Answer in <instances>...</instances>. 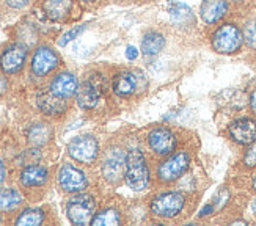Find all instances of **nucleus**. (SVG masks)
I'll list each match as a JSON object with an SVG mask.
<instances>
[{
	"instance_id": "9d476101",
	"label": "nucleus",
	"mask_w": 256,
	"mask_h": 226,
	"mask_svg": "<svg viewBox=\"0 0 256 226\" xmlns=\"http://www.w3.org/2000/svg\"><path fill=\"white\" fill-rule=\"evenodd\" d=\"M26 58H27V49L24 44H13L10 46L0 56V68L2 71L8 76L11 74H18L22 68L26 64Z\"/></svg>"
},
{
	"instance_id": "39448f33",
	"label": "nucleus",
	"mask_w": 256,
	"mask_h": 226,
	"mask_svg": "<svg viewBox=\"0 0 256 226\" xmlns=\"http://www.w3.org/2000/svg\"><path fill=\"white\" fill-rule=\"evenodd\" d=\"M96 210V201L90 195H77L70 200L66 206V214L72 224L90 223Z\"/></svg>"
},
{
	"instance_id": "6e6552de",
	"label": "nucleus",
	"mask_w": 256,
	"mask_h": 226,
	"mask_svg": "<svg viewBox=\"0 0 256 226\" xmlns=\"http://www.w3.org/2000/svg\"><path fill=\"white\" fill-rule=\"evenodd\" d=\"M58 55L55 54L50 48L41 46L35 50L32 58V72L36 77H44L52 72L58 66Z\"/></svg>"
},
{
	"instance_id": "412c9836",
	"label": "nucleus",
	"mask_w": 256,
	"mask_h": 226,
	"mask_svg": "<svg viewBox=\"0 0 256 226\" xmlns=\"http://www.w3.org/2000/svg\"><path fill=\"white\" fill-rule=\"evenodd\" d=\"M22 196L14 188H0V210H13L20 206Z\"/></svg>"
},
{
	"instance_id": "20e7f679",
	"label": "nucleus",
	"mask_w": 256,
	"mask_h": 226,
	"mask_svg": "<svg viewBox=\"0 0 256 226\" xmlns=\"http://www.w3.org/2000/svg\"><path fill=\"white\" fill-rule=\"evenodd\" d=\"M104 92V78L99 74H92L82 85L77 88V104L79 107L90 110L94 108Z\"/></svg>"
},
{
	"instance_id": "c756f323",
	"label": "nucleus",
	"mask_w": 256,
	"mask_h": 226,
	"mask_svg": "<svg viewBox=\"0 0 256 226\" xmlns=\"http://www.w3.org/2000/svg\"><path fill=\"white\" fill-rule=\"evenodd\" d=\"M126 56H128L129 60H136V58H137V49H136V48H128Z\"/></svg>"
},
{
	"instance_id": "473e14b6",
	"label": "nucleus",
	"mask_w": 256,
	"mask_h": 226,
	"mask_svg": "<svg viewBox=\"0 0 256 226\" xmlns=\"http://www.w3.org/2000/svg\"><path fill=\"white\" fill-rule=\"evenodd\" d=\"M5 180V168H4V164L0 162V184H2Z\"/></svg>"
},
{
	"instance_id": "a211bd4d",
	"label": "nucleus",
	"mask_w": 256,
	"mask_h": 226,
	"mask_svg": "<svg viewBox=\"0 0 256 226\" xmlns=\"http://www.w3.org/2000/svg\"><path fill=\"white\" fill-rule=\"evenodd\" d=\"M137 88V78L132 72H120L114 78V92L121 96L128 98L130 96Z\"/></svg>"
},
{
	"instance_id": "f03ea898",
	"label": "nucleus",
	"mask_w": 256,
	"mask_h": 226,
	"mask_svg": "<svg viewBox=\"0 0 256 226\" xmlns=\"http://www.w3.org/2000/svg\"><path fill=\"white\" fill-rule=\"evenodd\" d=\"M244 42V32L234 24L218 27L212 35V48L218 54H234Z\"/></svg>"
},
{
	"instance_id": "7ed1b4c3",
	"label": "nucleus",
	"mask_w": 256,
	"mask_h": 226,
	"mask_svg": "<svg viewBox=\"0 0 256 226\" xmlns=\"http://www.w3.org/2000/svg\"><path fill=\"white\" fill-rule=\"evenodd\" d=\"M186 204V196L180 192H166L151 201V214L160 218L176 217Z\"/></svg>"
},
{
	"instance_id": "6ab92c4d",
	"label": "nucleus",
	"mask_w": 256,
	"mask_h": 226,
	"mask_svg": "<svg viewBox=\"0 0 256 226\" xmlns=\"http://www.w3.org/2000/svg\"><path fill=\"white\" fill-rule=\"evenodd\" d=\"M72 2L71 0H46L44 2V11H46L48 18L54 20H62L68 16Z\"/></svg>"
},
{
	"instance_id": "f704fd0d",
	"label": "nucleus",
	"mask_w": 256,
	"mask_h": 226,
	"mask_svg": "<svg viewBox=\"0 0 256 226\" xmlns=\"http://www.w3.org/2000/svg\"><path fill=\"white\" fill-rule=\"evenodd\" d=\"M82 2H93V0H82Z\"/></svg>"
},
{
	"instance_id": "393cba45",
	"label": "nucleus",
	"mask_w": 256,
	"mask_h": 226,
	"mask_svg": "<svg viewBox=\"0 0 256 226\" xmlns=\"http://www.w3.org/2000/svg\"><path fill=\"white\" fill-rule=\"evenodd\" d=\"M170 14L172 18L178 22V24H186L188 19H192V11L188 10L186 5L180 4V2H174L170 8Z\"/></svg>"
},
{
	"instance_id": "cd10ccee",
	"label": "nucleus",
	"mask_w": 256,
	"mask_h": 226,
	"mask_svg": "<svg viewBox=\"0 0 256 226\" xmlns=\"http://www.w3.org/2000/svg\"><path fill=\"white\" fill-rule=\"evenodd\" d=\"M244 164L247 166H256V142L252 143V146L248 148L246 157H244Z\"/></svg>"
},
{
	"instance_id": "c85d7f7f",
	"label": "nucleus",
	"mask_w": 256,
	"mask_h": 226,
	"mask_svg": "<svg viewBox=\"0 0 256 226\" xmlns=\"http://www.w3.org/2000/svg\"><path fill=\"white\" fill-rule=\"evenodd\" d=\"M6 5L11 6V8H14V10H20V8H24L28 5V0H5Z\"/></svg>"
},
{
	"instance_id": "a878e982",
	"label": "nucleus",
	"mask_w": 256,
	"mask_h": 226,
	"mask_svg": "<svg viewBox=\"0 0 256 226\" xmlns=\"http://www.w3.org/2000/svg\"><path fill=\"white\" fill-rule=\"evenodd\" d=\"M244 41L250 49H256V19L250 20L244 28Z\"/></svg>"
},
{
	"instance_id": "4468645a",
	"label": "nucleus",
	"mask_w": 256,
	"mask_h": 226,
	"mask_svg": "<svg viewBox=\"0 0 256 226\" xmlns=\"http://www.w3.org/2000/svg\"><path fill=\"white\" fill-rule=\"evenodd\" d=\"M77 78L71 72H62L54 78L50 84V92L63 99H70L77 93Z\"/></svg>"
},
{
	"instance_id": "ddd939ff",
	"label": "nucleus",
	"mask_w": 256,
	"mask_h": 226,
	"mask_svg": "<svg viewBox=\"0 0 256 226\" xmlns=\"http://www.w3.org/2000/svg\"><path fill=\"white\" fill-rule=\"evenodd\" d=\"M126 172V157L121 156L118 151H114L107 156L102 165L104 178L112 184H118Z\"/></svg>"
},
{
	"instance_id": "f257e3e1",
	"label": "nucleus",
	"mask_w": 256,
	"mask_h": 226,
	"mask_svg": "<svg viewBox=\"0 0 256 226\" xmlns=\"http://www.w3.org/2000/svg\"><path fill=\"white\" fill-rule=\"evenodd\" d=\"M124 179L128 186L136 190H144L150 184V168L146 159L140 150H130L126 156V172Z\"/></svg>"
},
{
	"instance_id": "423d86ee",
	"label": "nucleus",
	"mask_w": 256,
	"mask_h": 226,
	"mask_svg": "<svg viewBox=\"0 0 256 226\" xmlns=\"http://www.w3.org/2000/svg\"><path fill=\"white\" fill-rule=\"evenodd\" d=\"M188 165H190V157L186 151H180L168 157L158 170V179L160 182H173L178 178H181L186 172Z\"/></svg>"
},
{
	"instance_id": "72a5a7b5",
	"label": "nucleus",
	"mask_w": 256,
	"mask_h": 226,
	"mask_svg": "<svg viewBox=\"0 0 256 226\" xmlns=\"http://www.w3.org/2000/svg\"><path fill=\"white\" fill-rule=\"evenodd\" d=\"M253 188L256 190V176H254V179H253Z\"/></svg>"
},
{
	"instance_id": "f3484780",
	"label": "nucleus",
	"mask_w": 256,
	"mask_h": 226,
	"mask_svg": "<svg viewBox=\"0 0 256 226\" xmlns=\"http://www.w3.org/2000/svg\"><path fill=\"white\" fill-rule=\"evenodd\" d=\"M49 173L41 165H27L20 172V182L26 187H41L48 182Z\"/></svg>"
},
{
	"instance_id": "b1692460",
	"label": "nucleus",
	"mask_w": 256,
	"mask_h": 226,
	"mask_svg": "<svg viewBox=\"0 0 256 226\" xmlns=\"http://www.w3.org/2000/svg\"><path fill=\"white\" fill-rule=\"evenodd\" d=\"M44 222V212L41 209H27L16 218V224H41Z\"/></svg>"
},
{
	"instance_id": "0eeeda50",
	"label": "nucleus",
	"mask_w": 256,
	"mask_h": 226,
	"mask_svg": "<svg viewBox=\"0 0 256 226\" xmlns=\"http://www.w3.org/2000/svg\"><path fill=\"white\" fill-rule=\"evenodd\" d=\"M68 152L74 160L80 164H93L98 159L99 154V144L98 140L92 135H82L76 137L68 144Z\"/></svg>"
},
{
	"instance_id": "1a4fd4ad",
	"label": "nucleus",
	"mask_w": 256,
	"mask_h": 226,
	"mask_svg": "<svg viewBox=\"0 0 256 226\" xmlns=\"http://www.w3.org/2000/svg\"><path fill=\"white\" fill-rule=\"evenodd\" d=\"M58 184L68 194H80L88 186L85 174L70 164L62 166L58 173Z\"/></svg>"
},
{
	"instance_id": "9b49d317",
	"label": "nucleus",
	"mask_w": 256,
	"mask_h": 226,
	"mask_svg": "<svg viewBox=\"0 0 256 226\" xmlns=\"http://www.w3.org/2000/svg\"><path fill=\"white\" fill-rule=\"evenodd\" d=\"M150 148L158 156H168L176 148V137L174 134L166 128H156L148 135Z\"/></svg>"
},
{
	"instance_id": "bb28decb",
	"label": "nucleus",
	"mask_w": 256,
	"mask_h": 226,
	"mask_svg": "<svg viewBox=\"0 0 256 226\" xmlns=\"http://www.w3.org/2000/svg\"><path fill=\"white\" fill-rule=\"evenodd\" d=\"M84 30H85V26H77V27L71 28L70 32H66L64 35L62 36V40L58 41V44H60V46H66V44H68L70 41H72L76 36H79Z\"/></svg>"
},
{
	"instance_id": "5701e85b",
	"label": "nucleus",
	"mask_w": 256,
	"mask_h": 226,
	"mask_svg": "<svg viewBox=\"0 0 256 226\" xmlns=\"http://www.w3.org/2000/svg\"><path fill=\"white\" fill-rule=\"evenodd\" d=\"M90 223L93 226H115L121 223V217L115 209H104L99 214H94Z\"/></svg>"
},
{
	"instance_id": "4be33fe9",
	"label": "nucleus",
	"mask_w": 256,
	"mask_h": 226,
	"mask_svg": "<svg viewBox=\"0 0 256 226\" xmlns=\"http://www.w3.org/2000/svg\"><path fill=\"white\" fill-rule=\"evenodd\" d=\"M50 129L46 124H35L30 130H28V143L33 146H42L46 144L50 138Z\"/></svg>"
},
{
	"instance_id": "2eb2a0df",
	"label": "nucleus",
	"mask_w": 256,
	"mask_h": 226,
	"mask_svg": "<svg viewBox=\"0 0 256 226\" xmlns=\"http://www.w3.org/2000/svg\"><path fill=\"white\" fill-rule=\"evenodd\" d=\"M36 102H38L40 110L42 113H46V115H49V116L60 115V113H63L66 108H68V102H66V99L55 96L50 90H49V92L40 93L38 98H36Z\"/></svg>"
},
{
	"instance_id": "7c9ffc66",
	"label": "nucleus",
	"mask_w": 256,
	"mask_h": 226,
	"mask_svg": "<svg viewBox=\"0 0 256 226\" xmlns=\"http://www.w3.org/2000/svg\"><path fill=\"white\" fill-rule=\"evenodd\" d=\"M6 80H5V77L2 76V74H0V96H2L5 92H6Z\"/></svg>"
},
{
	"instance_id": "2f4dec72",
	"label": "nucleus",
	"mask_w": 256,
	"mask_h": 226,
	"mask_svg": "<svg viewBox=\"0 0 256 226\" xmlns=\"http://www.w3.org/2000/svg\"><path fill=\"white\" fill-rule=\"evenodd\" d=\"M250 107H252V112L256 115V90L252 93V96H250Z\"/></svg>"
},
{
	"instance_id": "aec40b11",
	"label": "nucleus",
	"mask_w": 256,
	"mask_h": 226,
	"mask_svg": "<svg viewBox=\"0 0 256 226\" xmlns=\"http://www.w3.org/2000/svg\"><path fill=\"white\" fill-rule=\"evenodd\" d=\"M165 46V38L158 32H148L142 41V52L146 56L158 55Z\"/></svg>"
},
{
	"instance_id": "f8f14e48",
	"label": "nucleus",
	"mask_w": 256,
	"mask_h": 226,
	"mask_svg": "<svg viewBox=\"0 0 256 226\" xmlns=\"http://www.w3.org/2000/svg\"><path fill=\"white\" fill-rule=\"evenodd\" d=\"M230 137L239 144H252L256 142V121L250 118H240L234 121L228 129Z\"/></svg>"
},
{
	"instance_id": "dca6fc26",
	"label": "nucleus",
	"mask_w": 256,
	"mask_h": 226,
	"mask_svg": "<svg viewBox=\"0 0 256 226\" xmlns=\"http://www.w3.org/2000/svg\"><path fill=\"white\" fill-rule=\"evenodd\" d=\"M200 13H202V19L206 24H216L226 16L228 4L226 0H203Z\"/></svg>"
},
{
	"instance_id": "c9c22d12",
	"label": "nucleus",
	"mask_w": 256,
	"mask_h": 226,
	"mask_svg": "<svg viewBox=\"0 0 256 226\" xmlns=\"http://www.w3.org/2000/svg\"><path fill=\"white\" fill-rule=\"evenodd\" d=\"M232 2H244V0H232Z\"/></svg>"
}]
</instances>
